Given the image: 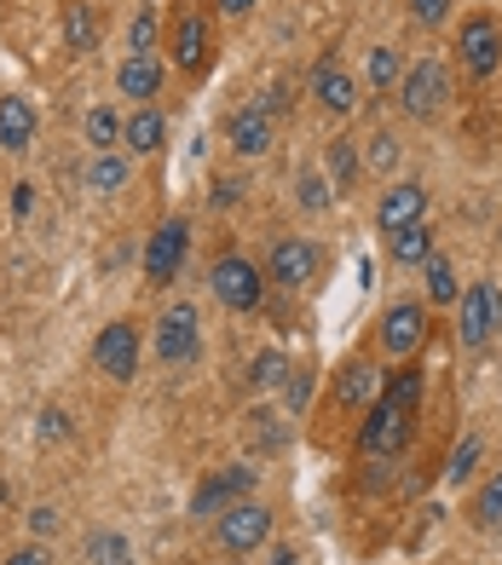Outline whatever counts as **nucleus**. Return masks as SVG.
Masks as SVG:
<instances>
[{
  "label": "nucleus",
  "mask_w": 502,
  "mask_h": 565,
  "mask_svg": "<svg viewBox=\"0 0 502 565\" xmlns=\"http://www.w3.org/2000/svg\"><path fill=\"white\" fill-rule=\"evenodd\" d=\"M416 404H421V370H416L410 358H405V364H398V370L382 381V393H375V404L364 409L359 456H382V461H393L398 450L410 445Z\"/></svg>",
  "instance_id": "1"
},
{
  "label": "nucleus",
  "mask_w": 502,
  "mask_h": 565,
  "mask_svg": "<svg viewBox=\"0 0 502 565\" xmlns=\"http://www.w3.org/2000/svg\"><path fill=\"white\" fill-rule=\"evenodd\" d=\"M209 289H214V300L225 306V312H255V306L266 300V277H260V266H248L243 254H220V260L209 266Z\"/></svg>",
  "instance_id": "2"
},
{
  "label": "nucleus",
  "mask_w": 502,
  "mask_h": 565,
  "mask_svg": "<svg viewBox=\"0 0 502 565\" xmlns=\"http://www.w3.org/2000/svg\"><path fill=\"white\" fill-rule=\"evenodd\" d=\"M445 98H450V70L439 58H416L405 70V82H398V110L410 121H434L445 110Z\"/></svg>",
  "instance_id": "3"
},
{
  "label": "nucleus",
  "mask_w": 502,
  "mask_h": 565,
  "mask_svg": "<svg viewBox=\"0 0 502 565\" xmlns=\"http://www.w3.org/2000/svg\"><path fill=\"white\" fill-rule=\"evenodd\" d=\"M196 352H203V318H196V306L191 300L168 306L157 318V358L168 370H185V364H196Z\"/></svg>",
  "instance_id": "4"
},
{
  "label": "nucleus",
  "mask_w": 502,
  "mask_h": 565,
  "mask_svg": "<svg viewBox=\"0 0 502 565\" xmlns=\"http://www.w3.org/2000/svg\"><path fill=\"white\" fill-rule=\"evenodd\" d=\"M185 254H191V225L185 220H162L157 237L145 243V282H150V289H173Z\"/></svg>",
  "instance_id": "5"
},
{
  "label": "nucleus",
  "mask_w": 502,
  "mask_h": 565,
  "mask_svg": "<svg viewBox=\"0 0 502 565\" xmlns=\"http://www.w3.org/2000/svg\"><path fill=\"white\" fill-rule=\"evenodd\" d=\"M496 329H502V289H496V282H468V295L457 300V335H462V347L480 352Z\"/></svg>",
  "instance_id": "6"
},
{
  "label": "nucleus",
  "mask_w": 502,
  "mask_h": 565,
  "mask_svg": "<svg viewBox=\"0 0 502 565\" xmlns=\"http://www.w3.org/2000/svg\"><path fill=\"white\" fill-rule=\"evenodd\" d=\"M168 53L173 64H180L185 75H203L209 58H214V30H209V18L196 12V7H180L168 23Z\"/></svg>",
  "instance_id": "7"
},
{
  "label": "nucleus",
  "mask_w": 502,
  "mask_h": 565,
  "mask_svg": "<svg viewBox=\"0 0 502 565\" xmlns=\"http://www.w3.org/2000/svg\"><path fill=\"white\" fill-rule=\"evenodd\" d=\"M271 536V508H260V502H232L214 520V543L225 548V554H255L260 543Z\"/></svg>",
  "instance_id": "8"
},
{
  "label": "nucleus",
  "mask_w": 502,
  "mask_h": 565,
  "mask_svg": "<svg viewBox=\"0 0 502 565\" xmlns=\"http://www.w3.org/2000/svg\"><path fill=\"white\" fill-rule=\"evenodd\" d=\"M457 53H462V70L473 75V82H491V75L502 70V23L491 12H473L462 23V35H457Z\"/></svg>",
  "instance_id": "9"
},
{
  "label": "nucleus",
  "mask_w": 502,
  "mask_h": 565,
  "mask_svg": "<svg viewBox=\"0 0 502 565\" xmlns=\"http://www.w3.org/2000/svg\"><path fill=\"white\" fill-rule=\"evenodd\" d=\"M139 352H145L139 323H133V318H116V323L98 329V341H93V364L105 370L110 381H133V375H139Z\"/></svg>",
  "instance_id": "10"
},
{
  "label": "nucleus",
  "mask_w": 502,
  "mask_h": 565,
  "mask_svg": "<svg viewBox=\"0 0 502 565\" xmlns=\"http://www.w3.org/2000/svg\"><path fill=\"white\" fill-rule=\"evenodd\" d=\"M271 282L278 289H289V295H300V289H312L318 282V271H323V248L312 243V237H284V243H271Z\"/></svg>",
  "instance_id": "11"
},
{
  "label": "nucleus",
  "mask_w": 502,
  "mask_h": 565,
  "mask_svg": "<svg viewBox=\"0 0 502 565\" xmlns=\"http://www.w3.org/2000/svg\"><path fill=\"white\" fill-rule=\"evenodd\" d=\"M421 341H428V306L393 300L387 312H382V352L387 358H416Z\"/></svg>",
  "instance_id": "12"
},
{
  "label": "nucleus",
  "mask_w": 502,
  "mask_h": 565,
  "mask_svg": "<svg viewBox=\"0 0 502 565\" xmlns=\"http://www.w3.org/2000/svg\"><path fill=\"white\" fill-rule=\"evenodd\" d=\"M225 139H232L237 157H266L271 139H278V127H271V105L266 98H248V105L232 110V121H225Z\"/></svg>",
  "instance_id": "13"
},
{
  "label": "nucleus",
  "mask_w": 502,
  "mask_h": 565,
  "mask_svg": "<svg viewBox=\"0 0 502 565\" xmlns=\"http://www.w3.org/2000/svg\"><path fill=\"white\" fill-rule=\"evenodd\" d=\"M248 491H255V468H225V473H209L203 484H196L191 497V513L196 520H220L232 502H243Z\"/></svg>",
  "instance_id": "14"
},
{
  "label": "nucleus",
  "mask_w": 502,
  "mask_h": 565,
  "mask_svg": "<svg viewBox=\"0 0 502 565\" xmlns=\"http://www.w3.org/2000/svg\"><path fill=\"white\" fill-rule=\"evenodd\" d=\"M428 220V185H416V179H398V185L382 191V202H375V225L387 231H405V225H421Z\"/></svg>",
  "instance_id": "15"
},
{
  "label": "nucleus",
  "mask_w": 502,
  "mask_h": 565,
  "mask_svg": "<svg viewBox=\"0 0 502 565\" xmlns=\"http://www.w3.org/2000/svg\"><path fill=\"white\" fill-rule=\"evenodd\" d=\"M35 127H41V116H35L30 98H18V93L0 98V150H7V157H23V150L35 145Z\"/></svg>",
  "instance_id": "16"
},
{
  "label": "nucleus",
  "mask_w": 502,
  "mask_h": 565,
  "mask_svg": "<svg viewBox=\"0 0 502 565\" xmlns=\"http://www.w3.org/2000/svg\"><path fill=\"white\" fill-rule=\"evenodd\" d=\"M312 98H318L330 116H346V110L359 105V82L341 70V58H323V64L312 70Z\"/></svg>",
  "instance_id": "17"
},
{
  "label": "nucleus",
  "mask_w": 502,
  "mask_h": 565,
  "mask_svg": "<svg viewBox=\"0 0 502 565\" xmlns=\"http://www.w3.org/2000/svg\"><path fill=\"white\" fill-rule=\"evenodd\" d=\"M375 393H382V370L364 364V358H346L341 375H335V404L341 409H370Z\"/></svg>",
  "instance_id": "18"
},
{
  "label": "nucleus",
  "mask_w": 502,
  "mask_h": 565,
  "mask_svg": "<svg viewBox=\"0 0 502 565\" xmlns=\"http://www.w3.org/2000/svg\"><path fill=\"white\" fill-rule=\"evenodd\" d=\"M116 87H121V98L150 105L157 87H162V58L157 53H128V58H121V70H116Z\"/></svg>",
  "instance_id": "19"
},
{
  "label": "nucleus",
  "mask_w": 502,
  "mask_h": 565,
  "mask_svg": "<svg viewBox=\"0 0 502 565\" xmlns=\"http://www.w3.org/2000/svg\"><path fill=\"white\" fill-rule=\"evenodd\" d=\"M82 185H87L93 196H116L121 185H133V157H121V150H93Z\"/></svg>",
  "instance_id": "20"
},
{
  "label": "nucleus",
  "mask_w": 502,
  "mask_h": 565,
  "mask_svg": "<svg viewBox=\"0 0 502 565\" xmlns=\"http://www.w3.org/2000/svg\"><path fill=\"white\" fill-rule=\"evenodd\" d=\"M121 145H133V157H157V150L168 145V121H162V110L139 105V110L128 116V127H121Z\"/></svg>",
  "instance_id": "21"
},
{
  "label": "nucleus",
  "mask_w": 502,
  "mask_h": 565,
  "mask_svg": "<svg viewBox=\"0 0 502 565\" xmlns=\"http://www.w3.org/2000/svg\"><path fill=\"white\" fill-rule=\"evenodd\" d=\"M387 254L398 266H428L434 254H439V243H434V225L421 220V225H405V231H393L387 237Z\"/></svg>",
  "instance_id": "22"
},
{
  "label": "nucleus",
  "mask_w": 502,
  "mask_h": 565,
  "mask_svg": "<svg viewBox=\"0 0 502 565\" xmlns=\"http://www.w3.org/2000/svg\"><path fill=\"white\" fill-rule=\"evenodd\" d=\"M93 41H98V7L93 0H70L64 7V46L82 58V53H93Z\"/></svg>",
  "instance_id": "23"
},
{
  "label": "nucleus",
  "mask_w": 502,
  "mask_h": 565,
  "mask_svg": "<svg viewBox=\"0 0 502 565\" xmlns=\"http://www.w3.org/2000/svg\"><path fill=\"white\" fill-rule=\"evenodd\" d=\"M289 375H295L289 352H284V347H266V352H255V364H248V387H255V393H271V387H284Z\"/></svg>",
  "instance_id": "24"
},
{
  "label": "nucleus",
  "mask_w": 502,
  "mask_h": 565,
  "mask_svg": "<svg viewBox=\"0 0 502 565\" xmlns=\"http://www.w3.org/2000/svg\"><path fill=\"white\" fill-rule=\"evenodd\" d=\"M421 289H428V306H457V260L434 254V260L421 266Z\"/></svg>",
  "instance_id": "25"
},
{
  "label": "nucleus",
  "mask_w": 502,
  "mask_h": 565,
  "mask_svg": "<svg viewBox=\"0 0 502 565\" xmlns=\"http://www.w3.org/2000/svg\"><path fill=\"white\" fill-rule=\"evenodd\" d=\"M121 127H128V116H116L110 105H93L87 110V145L93 150H116L121 145Z\"/></svg>",
  "instance_id": "26"
},
{
  "label": "nucleus",
  "mask_w": 502,
  "mask_h": 565,
  "mask_svg": "<svg viewBox=\"0 0 502 565\" xmlns=\"http://www.w3.org/2000/svg\"><path fill=\"white\" fill-rule=\"evenodd\" d=\"M468 513H473V525H480V531H496L502 525V468L480 484V497H473Z\"/></svg>",
  "instance_id": "27"
},
{
  "label": "nucleus",
  "mask_w": 502,
  "mask_h": 565,
  "mask_svg": "<svg viewBox=\"0 0 502 565\" xmlns=\"http://www.w3.org/2000/svg\"><path fill=\"white\" fill-rule=\"evenodd\" d=\"M295 202H300L307 214H323V209L335 202V191H330V179H323L318 168H307V173L295 179Z\"/></svg>",
  "instance_id": "28"
},
{
  "label": "nucleus",
  "mask_w": 502,
  "mask_h": 565,
  "mask_svg": "<svg viewBox=\"0 0 502 565\" xmlns=\"http://www.w3.org/2000/svg\"><path fill=\"white\" fill-rule=\"evenodd\" d=\"M87 559L93 565H133V543L121 531H98L93 543H87Z\"/></svg>",
  "instance_id": "29"
},
{
  "label": "nucleus",
  "mask_w": 502,
  "mask_h": 565,
  "mask_svg": "<svg viewBox=\"0 0 502 565\" xmlns=\"http://www.w3.org/2000/svg\"><path fill=\"white\" fill-rule=\"evenodd\" d=\"M364 75H370V87H375V93H387V87H398V82H405V58H398L393 46H375Z\"/></svg>",
  "instance_id": "30"
},
{
  "label": "nucleus",
  "mask_w": 502,
  "mask_h": 565,
  "mask_svg": "<svg viewBox=\"0 0 502 565\" xmlns=\"http://www.w3.org/2000/svg\"><path fill=\"white\" fill-rule=\"evenodd\" d=\"M330 168H335V185H341V191H353V185H359V173H364V162H359V139H335V145H330Z\"/></svg>",
  "instance_id": "31"
},
{
  "label": "nucleus",
  "mask_w": 502,
  "mask_h": 565,
  "mask_svg": "<svg viewBox=\"0 0 502 565\" xmlns=\"http://www.w3.org/2000/svg\"><path fill=\"white\" fill-rule=\"evenodd\" d=\"M480 439H473V433H468V439L457 445V456H450V468H445V484H468L473 479V468H480Z\"/></svg>",
  "instance_id": "32"
},
{
  "label": "nucleus",
  "mask_w": 502,
  "mask_h": 565,
  "mask_svg": "<svg viewBox=\"0 0 502 565\" xmlns=\"http://www.w3.org/2000/svg\"><path fill=\"white\" fill-rule=\"evenodd\" d=\"M248 422H255V427H248V439H255V450H284V427H278V416H266V409H255Z\"/></svg>",
  "instance_id": "33"
},
{
  "label": "nucleus",
  "mask_w": 502,
  "mask_h": 565,
  "mask_svg": "<svg viewBox=\"0 0 502 565\" xmlns=\"http://www.w3.org/2000/svg\"><path fill=\"white\" fill-rule=\"evenodd\" d=\"M150 46H157V12L139 7L133 12V30H128V53H150Z\"/></svg>",
  "instance_id": "34"
},
{
  "label": "nucleus",
  "mask_w": 502,
  "mask_h": 565,
  "mask_svg": "<svg viewBox=\"0 0 502 565\" xmlns=\"http://www.w3.org/2000/svg\"><path fill=\"white\" fill-rule=\"evenodd\" d=\"M364 162H370L375 173H393V168H398V139H393V134H375V139H370V157H364Z\"/></svg>",
  "instance_id": "35"
},
{
  "label": "nucleus",
  "mask_w": 502,
  "mask_h": 565,
  "mask_svg": "<svg viewBox=\"0 0 502 565\" xmlns=\"http://www.w3.org/2000/svg\"><path fill=\"white\" fill-rule=\"evenodd\" d=\"M450 7H457V0H410V18L421 23V30H439V23L450 18Z\"/></svg>",
  "instance_id": "36"
},
{
  "label": "nucleus",
  "mask_w": 502,
  "mask_h": 565,
  "mask_svg": "<svg viewBox=\"0 0 502 565\" xmlns=\"http://www.w3.org/2000/svg\"><path fill=\"white\" fill-rule=\"evenodd\" d=\"M214 209H237V202H243V179H214Z\"/></svg>",
  "instance_id": "37"
},
{
  "label": "nucleus",
  "mask_w": 502,
  "mask_h": 565,
  "mask_svg": "<svg viewBox=\"0 0 502 565\" xmlns=\"http://www.w3.org/2000/svg\"><path fill=\"white\" fill-rule=\"evenodd\" d=\"M30 209H35V185H30V179H18V185H12V214L30 220Z\"/></svg>",
  "instance_id": "38"
},
{
  "label": "nucleus",
  "mask_w": 502,
  "mask_h": 565,
  "mask_svg": "<svg viewBox=\"0 0 502 565\" xmlns=\"http://www.w3.org/2000/svg\"><path fill=\"white\" fill-rule=\"evenodd\" d=\"M35 433H41L46 445H53V439H64V433H70V422H64V409H46V416H41V427H35Z\"/></svg>",
  "instance_id": "39"
},
{
  "label": "nucleus",
  "mask_w": 502,
  "mask_h": 565,
  "mask_svg": "<svg viewBox=\"0 0 502 565\" xmlns=\"http://www.w3.org/2000/svg\"><path fill=\"white\" fill-rule=\"evenodd\" d=\"M7 565H53V554H46V548H35V543H23L18 554H7Z\"/></svg>",
  "instance_id": "40"
},
{
  "label": "nucleus",
  "mask_w": 502,
  "mask_h": 565,
  "mask_svg": "<svg viewBox=\"0 0 502 565\" xmlns=\"http://www.w3.org/2000/svg\"><path fill=\"white\" fill-rule=\"evenodd\" d=\"M30 531H35V536H53V531H58V513H53V508H35V513H30Z\"/></svg>",
  "instance_id": "41"
},
{
  "label": "nucleus",
  "mask_w": 502,
  "mask_h": 565,
  "mask_svg": "<svg viewBox=\"0 0 502 565\" xmlns=\"http://www.w3.org/2000/svg\"><path fill=\"white\" fill-rule=\"evenodd\" d=\"M260 0H220V18H248Z\"/></svg>",
  "instance_id": "42"
},
{
  "label": "nucleus",
  "mask_w": 502,
  "mask_h": 565,
  "mask_svg": "<svg viewBox=\"0 0 502 565\" xmlns=\"http://www.w3.org/2000/svg\"><path fill=\"white\" fill-rule=\"evenodd\" d=\"M289 404H295V409L307 404V370H295V375H289Z\"/></svg>",
  "instance_id": "43"
},
{
  "label": "nucleus",
  "mask_w": 502,
  "mask_h": 565,
  "mask_svg": "<svg viewBox=\"0 0 502 565\" xmlns=\"http://www.w3.org/2000/svg\"><path fill=\"white\" fill-rule=\"evenodd\" d=\"M295 559H300L295 548H271V559H266V565H295Z\"/></svg>",
  "instance_id": "44"
},
{
  "label": "nucleus",
  "mask_w": 502,
  "mask_h": 565,
  "mask_svg": "<svg viewBox=\"0 0 502 565\" xmlns=\"http://www.w3.org/2000/svg\"><path fill=\"white\" fill-rule=\"evenodd\" d=\"M237 565H243V559H237Z\"/></svg>",
  "instance_id": "45"
}]
</instances>
